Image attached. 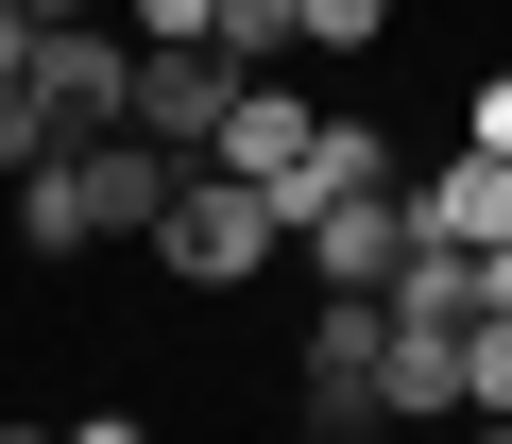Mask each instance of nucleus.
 Wrapping results in <instances>:
<instances>
[{"instance_id":"f257e3e1","label":"nucleus","mask_w":512,"mask_h":444,"mask_svg":"<svg viewBox=\"0 0 512 444\" xmlns=\"http://www.w3.org/2000/svg\"><path fill=\"white\" fill-rule=\"evenodd\" d=\"M274 240H291V205L256 188V171H222V154H205V171H188V188L154 205V257H171L188 291H239L256 257H274Z\"/></svg>"},{"instance_id":"f03ea898","label":"nucleus","mask_w":512,"mask_h":444,"mask_svg":"<svg viewBox=\"0 0 512 444\" xmlns=\"http://www.w3.org/2000/svg\"><path fill=\"white\" fill-rule=\"evenodd\" d=\"M376 342H393V308H376V291H325V308H308V342H291L308 444H359V427H376Z\"/></svg>"},{"instance_id":"7ed1b4c3","label":"nucleus","mask_w":512,"mask_h":444,"mask_svg":"<svg viewBox=\"0 0 512 444\" xmlns=\"http://www.w3.org/2000/svg\"><path fill=\"white\" fill-rule=\"evenodd\" d=\"M35 120H52V154H69V137H120V120H137V35L52 18V35H35Z\"/></svg>"},{"instance_id":"20e7f679","label":"nucleus","mask_w":512,"mask_h":444,"mask_svg":"<svg viewBox=\"0 0 512 444\" xmlns=\"http://www.w3.org/2000/svg\"><path fill=\"white\" fill-rule=\"evenodd\" d=\"M291 240H308V274H325V291H376V274L410 257V188H325Z\"/></svg>"},{"instance_id":"39448f33","label":"nucleus","mask_w":512,"mask_h":444,"mask_svg":"<svg viewBox=\"0 0 512 444\" xmlns=\"http://www.w3.org/2000/svg\"><path fill=\"white\" fill-rule=\"evenodd\" d=\"M239 86H256L239 52H137V137H171V154H205Z\"/></svg>"},{"instance_id":"423d86ee","label":"nucleus","mask_w":512,"mask_h":444,"mask_svg":"<svg viewBox=\"0 0 512 444\" xmlns=\"http://www.w3.org/2000/svg\"><path fill=\"white\" fill-rule=\"evenodd\" d=\"M308 137H325V120H308L274 69H256V86L222 103V137H205V154H222V171H256V188H291V171H308Z\"/></svg>"},{"instance_id":"0eeeda50","label":"nucleus","mask_w":512,"mask_h":444,"mask_svg":"<svg viewBox=\"0 0 512 444\" xmlns=\"http://www.w3.org/2000/svg\"><path fill=\"white\" fill-rule=\"evenodd\" d=\"M461 410V325H393L376 342V427H444Z\"/></svg>"},{"instance_id":"6e6552de","label":"nucleus","mask_w":512,"mask_h":444,"mask_svg":"<svg viewBox=\"0 0 512 444\" xmlns=\"http://www.w3.org/2000/svg\"><path fill=\"white\" fill-rule=\"evenodd\" d=\"M410 240H461V257H478V240H512V154H478V137H461V171H444V188H410Z\"/></svg>"},{"instance_id":"1a4fd4ad","label":"nucleus","mask_w":512,"mask_h":444,"mask_svg":"<svg viewBox=\"0 0 512 444\" xmlns=\"http://www.w3.org/2000/svg\"><path fill=\"white\" fill-rule=\"evenodd\" d=\"M205 52H239V69H274V52H291V0H205Z\"/></svg>"},{"instance_id":"9d476101","label":"nucleus","mask_w":512,"mask_h":444,"mask_svg":"<svg viewBox=\"0 0 512 444\" xmlns=\"http://www.w3.org/2000/svg\"><path fill=\"white\" fill-rule=\"evenodd\" d=\"M393 0H291V52H376Z\"/></svg>"},{"instance_id":"9b49d317","label":"nucleus","mask_w":512,"mask_h":444,"mask_svg":"<svg viewBox=\"0 0 512 444\" xmlns=\"http://www.w3.org/2000/svg\"><path fill=\"white\" fill-rule=\"evenodd\" d=\"M461 410H512V308H495V325H461Z\"/></svg>"},{"instance_id":"f8f14e48","label":"nucleus","mask_w":512,"mask_h":444,"mask_svg":"<svg viewBox=\"0 0 512 444\" xmlns=\"http://www.w3.org/2000/svg\"><path fill=\"white\" fill-rule=\"evenodd\" d=\"M461 137H478V154H512V69L478 86V120H461Z\"/></svg>"},{"instance_id":"ddd939ff","label":"nucleus","mask_w":512,"mask_h":444,"mask_svg":"<svg viewBox=\"0 0 512 444\" xmlns=\"http://www.w3.org/2000/svg\"><path fill=\"white\" fill-rule=\"evenodd\" d=\"M69 444H154V427H137V410H86V427H69Z\"/></svg>"},{"instance_id":"4468645a","label":"nucleus","mask_w":512,"mask_h":444,"mask_svg":"<svg viewBox=\"0 0 512 444\" xmlns=\"http://www.w3.org/2000/svg\"><path fill=\"white\" fill-rule=\"evenodd\" d=\"M18 18H86V0H18Z\"/></svg>"},{"instance_id":"2eb2a0df","label":"nucleus","mask_w":512,"mask_h":444,"mask_svg":"<svg viewBox=\"0 0 512 444\" xmlns=\"http://www.w3.org/2000/svg\"><path fill=\"white\" fill-rule=\"evenodd\" d=\"M0 444H69V427H0Z\"/></svg>"},{"instance_id":"dca6fc26","label":"nucleus","mask_w":512,"mask_h":444,"mask_svg":"<svg viewBox=\"0 0 512 444\" xmlns=\"http://www.w3.org/2000/svg\"><path fill=\"white\" fill-rule=\"evenodd\" d=\"M359 444H427V427H359Z\"/></svg>"}]
</instances>
